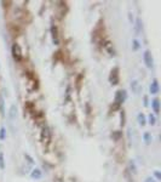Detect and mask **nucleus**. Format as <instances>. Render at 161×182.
I'll return each mask as SVG.
<instances>
[{
	"instance_id": "f3484780",
	"label": "nucleus",
	"mask_w": 161,
	"mask_h": 182,
	"mask_svg": "<svg viewBox=\"0 0 161 182\" xmlns=\"http://www.w3.org/2000/svg\"><path fill=\"white\" fill-rule=\"evenodd\" d=\"M0 113L2 116H5V107H4V99L2 97H0Z\"/></svg>"
},
{
	"instance_id": "39448f33",
	"label": "nucleus",
	"mask_w": 161,
	"mask_h": 182,
	"mask_svg": "<svg viewBox=\"0 0 161 182\" xmlns=\"http://www.w3.org/2000/svg\"><path fill=\"white\" fill-rule=\"evenodd\" d=\"M143 58H144L145 66L148 67V68H153V67H154V60H153V56H151V53H150L149 50H147L144 52Z\"/></svg>"
},
{
	"instance_id": "20e7f679",
	"label": "nucleus",
	"mask_w": 161,
	"mask_h": 182,
	"mask_svg": "<svg viewBox=\"0 0 161 182\" xmlns=\"http://www.w3.org/2000/svg\"><path fill=\"white\" fill-rule=\"evenodd\" d=\"M120 80V75H119V68L118 67H114L113 69L110 70V74H109V83L112 85H118Z\"/></svg>"
},
{
	"instance_id": "1a4fd4ad",
	"label": "nucleus",
	"mask_w": 161,
	"mask_h": 182,
	"mask_svg": "<svg viewBox=\"0 0 161 182\" xmlns=\"http://www.w3.org/2000/svg\"><path fill=\"white\" fill-rule=\"evenodd\" d=\"M31 176H32V179H34V180H39V179H41L43 174H41V171L39 169H34L32 171V174H31Z\"/></svg>"
},
{
	"instance_id": "a211bd4d",
	"label": "nucleus",
	"mask_w": 161,
	"mask_h": 182,
	"mask_svg": "<svg viewBox=\"0 0 161 182\" xmlns=\"http://www.w3.org/2000/svg\"><path fill=\"white\" fill-rule=\"evenodd\" d=\"M5 138H6V130H5V128H1L0 129V140L4 141Z\"/></svg>"
},
{
	"instance_id": "9b49d317",
	"label": "nucleus",
	"mask_w": 161,
	"mask_h": 182,
	"mask_svg": "<svg viewBox=\"0 0 161 182\" xmlns=\"http://www.w3.org/2000/svg\"><path fill=\"white\" fill-rule=\"evenodd\" d=\"M104 48L107 49V51H108V52H109L112 56H114V55H115V50H114L113 44H112L110 41H107V43H105V45H104Z\"/></svg>"
},
{
	"instance_id": "dca6fc26",
	"label": "nucleus",
	"mask_w": 161,
	"mask_h": 182,
	"mask_svg": "<svg viewBox=\"0 0 161 182\" xmlns=\"http://www.w3.org/2000/svg\"><path fill=\"white\" fill-rule=\"evenodd\" d=\"M143 138H144V142L147 145H149V143L151 142V136H150V133H145L144 135H143Z\"/></svg>"
},
{
	"instance_id": "5701e85b",
	"label": "nucleus",
	"mask_w": 161,
	"mask_h": 182,
	"mask_svg": "<svg viewBox=\"0 0 161 182\" xmlns=\"http://www.w3.org/2000/svg\"><path fill=\"white\" fill-rule=\"evenodd\" d=\"M154 175H155V177H156L158 180H161V174L159 172V171H155V172H154Z\"/></svg>"
},
{
	"instance_id": "423d86ee",
	"label": "nucleus",
	"mask_w": 161,
	"mask_h": 182,
	"mask_svg": "<svg viewBox=\"0 0 161 182\" xmlns=\"http://www.w3.org/2000/svg\"><path fill=\"white\" fill-rule=\"evenodd\" d=\"M51 36H52V43L53 45H58L60 44V38H58V29L55 24L51 26Z\"/></svg>"
},
{
	"instance_id": "f03ea898",
	"label": "nucleus",
	"mask_w": 161,
	"mask_h": 182,
	"mask_svg": "<svg viewBox=\"0 0 161 182\" xmlns=\"http://www.w3.org/2000/svg\"><path fill=\"white\" fill-rule=\"evenodd\" d=\"M40 141L43 145L47 146L48 143L51 142V130L47 125H44L41 128V133H40Z\"/></svg>"
},
{
	"instance_id": "0eeeda50",
	"label": "nucleus",
	"mask_w": 161,
	"mask_h": 182,
	"mask_svg": "<svg viewBox=\"0 0 161 182\" xmlns=\"http://www.w3.org/2000/svg\"><path fill=\"white\" fill-rule=\"evenodd\" d=\"M158 92H159V83H158V80L155 79V80H153V83L150 85V94L155 95V94H158Z\"/></svg>"
},
{
	"instance_id": "6e6552de",
	"label": "nucleus",
	"mask_w": 161,
	"mask_h": 182,
	"mask_svg": "<svg viewBox=\"0 0 161 182\" xmlns=\"http://www.w3.org/2000/svg\"><path fill=\"white\" fill-rule=\"evenodd\" d=\"M131 89H132V91H133L136 95L139 94V91H141V86H139V84H138L137 80H133V82L131 83Z\"/></svg>"
},
{
	"instance_id": "b1692460",
	"label": "nucleus",
	"mask_w": 161,
	"mask_h": 182,
	"mask_svg": "<svg viewBox=\"0 0 161 182\" xmlns=\"http://www.w3.org/2000/svg\"><path fill=\"white\" fill-rule=\"evenodd\" d=\"M145 182H156V181H155L153 177H148V179L145 180Z\"/></svg>"
},
{
	"instance_id": "4468645a",
	"label": "nucleus",
	"mask_w": 161,
	"mask_h": 182,
	"mask_svg": "<svg viewBox=\"0 0 161 182\" xmlns=\"http://www.w3.org/2000/svg\"><path fill=\"white\" fill-rule=\"evenodd\" d=\"M129 167H130V170H131V172L137 174V166H136V164H134L133 160H131V162L129 163Z\"/></svg>"
},
{
	"instance_id": "aec40b11",
	"label": "nucleus",
	"mask_w": 161,
	"mask_h": 182,
	"mask_svg": "<svg viewBox=\"0 0 161 182\" xmlns=\"http://www.w3.org/2000/svg\"><path fill=\"white\" fill-rule=\"evenodd\" d=\"M0 169L4 170L5 169V160H4V154L0 153Z\"/></svg>"
},
{
	"instance_id": "f257e3e1",
	"label": "nucleus",
	"mask_w": 161,
	"mask_h": 182,
	"mask_svg": "<svg viewBox=\"0 0 161 182\" xmlns=\"http://www.w3.org/2000/svg\"><path fill=\"white\" fill-rule=\"evenodd\" d=\"M126 97H127V95H126V91H125V90H119V91H116L115 99H114V109H118V108L125 102Z\"/></svg>"
},
{
	"instance_id": "2eb2a0df",
	"label": "nucleus",
	"mask_w": 161,
	"mask_h": 182,
	"mask_svg": "<svg viewBox=\"0 0 161 182\" xmlns=\"http://www.w3.org/2000/svg\"><path fill=\"white\" fill-rule=\"evenodd\" d=\"M125 123H126L125 112H124V111H121V113H120V125H121V126H124V125H125Z\"/></svg>"
},
{
	"instance_id": "f8f14e48",
	"label": "nucleus",
	"mask_w": 161,
	"mask_h": 182,
	"mask_svg": "<svg viewBox=\"0 0 161 182\" xmlns=\"http://www.w3.org/2000/svg\"><path fill=\"white\" fill-rule=\"evenodd\" d=\"M17 116V108L16 106H11V108H10V119L11 120H14Z\"/></svg>"
},
{
	"instance_id": "9d476101",
	"label": "nucleus",
	"mask_w": 161,
	"mask_h": 182,
	"mask_svg": "<svg viewBox=\"0 0 161 182\" xmlns=\"http://www.w3.org/2000/svg\"><path fill=\"white\" fill-rule=\"evenodd\" d=\"M151 106H153V109H154V112L158 114V113L160 112V101H159L158 99H155L154 101H153Z\"/></svg>"
},
{
	"instance_id": "6ab92c4d",
	"label": "nucleus",
	"mask_w": 161,
	"mask_h": 182,
	"mask_svg": "<svg viewBox=\"0 0 161 182\" xmlns=\"http://www.w3.org/2000/svg\"><path fill=\"white\" fill-rule=\"evenodd\" d=\"M148 119H149V124L150 125H155L156 124V119H155V116H153V114H149Z\"/></svg>"
},
{
	"instance_id": "4be33fe9",
	"label": "nucleus",
	"mask_w": 161,
	"mask_h": 182,
	"mask_svg": "<svg viewBox=\"0 0 161 182\" xmlns=\"http://www.w3.org/2000/svg\"><path fill=\"white\" fill-rule=\"evenodd\" d=\"M24 158L28 160V163H29V164H34V160H33V158L29 155V154H24Z\"/></svg>"
},
{
	"instance_id": "412c9836",
	"label": "nucleus",
	"mask_w": 161,
	"mask_h": 182,
	"mask_svg": "<svg viewBox=\"0 0 161 182\" xmlns=\"http://www.w3.org/2000/svg\"><path fill=\"white\" fill-rule=\"evenodd\" d=\"M138 49H139V41L138 40H133V50L137 51Z\"/></svg>"
},
{
	"instance_id": "ddd939ff",
	"label": "nucleus",
	"mask_w": 161,
	"mask_h": 182,
	"mask_svg": "<svg viewBox=\"0 0 161 182\" xmlns=\"http://www.w3.org/2000/svg\"><path fill=\"white\" fill-rule=\"evenodd\" d=\"M137 119H138V123H139V125L141 126H144L145 124H147V120H145V116L142 114V113H139L138 116H137Z\"/></svg>"
},
{
	"instance_id": "7ed1b4c3",
	"label": "nucleus",
	"mask_w": 161,
	"mask_h": 182,
	"mask_svg": "<svg viewBox=\"0 0 161 182\" xmlns=\"http://www.w3.org/2000/svg\"><path fill=\"white\" fill-rule=\"evenodd\" d=\"M11 53H12V57H14V60H15L16 62L22 61V58H23L22 49H21V46H19L17 43H15V44L12 45V48H11Z\"/></svg>"
}]
</instances>
